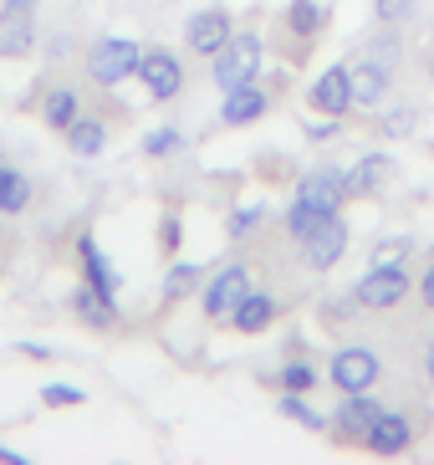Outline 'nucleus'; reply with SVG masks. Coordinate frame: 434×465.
I'll return each mask as SVG.
<instances>
[{
    "label": "nucleus",
    "mask_w": 434,
    "mask_h": 465,
    "mask_svg": "<svg viewBox=\"0 0 434 465\" xmlns=\"http://www.w3.org/2000/svg\"><path fill=\"white\" fill-rule=\"evenodd\" d=\"M184 143H190V134L179 124H159V128H149L143 134V159H153V164H163V159H174V153H184Z\"/></svg>",
    "instance_id": "obj_29"
},
{
    "label": "nucleus",
    "mask_w": 434,
    "mask_h": 465,
    "mask_svg": "<svg viewBox=\"0 0 434 465\" xmlns=\"http://www.w3.org/2000/svg\"><path fill=\"white\" fill-rule=\"evenodd\" d=\"M348 292L358 297L363 312H394V307H404L409 292H414V276H409V266H368Z\"/></svg>",
    "instance_id": "obj_8"
},
{
    "label": "nucleus",
    "mask_w": 434,
    "mask_h": 465,
    "mask_svg": "<svg viewBox=\"0 0 434 465\" xmlns=\"http://www.w3.org/2000/svg\"><path fill=\"white\" fill-rule=\"evenodd\" d=\"M276 322H281V297H276V292L251 287L241 297V307L231 312V322H225V328L241 332V338H261V332H271Z\"/></svg>",
    "instance_id": "obj_22"
},
{
    "label": "nucleus",
    "mask_w": 434,
    "mask_h": 465,
    "mask_svg": "<svg viewBox=\"0 0 434 465\" xmlns=\"http://www.w3.org/2000/svg\"><path fill=\"white\" fill-rule=\"evenodd\" d=\"M261 72H266V36H261V31H241V26H235L231 42L210 56V83H215L220 93L256 83Z\"/></svg>",
    "instance_id": "obj_3"
},
{
    "label": "nucleus",
    "mask_w": 434,
    "mask_h": 465,
    "mask_svg": "<svg viewBox=\"0 0 434 465\" xmlns=\"http://www.w3.org/2000/svg\"><path fill=\"white\" fill-rule=\"evenodd\" d=\"M307 108L322 113V118H353V72H348V62H327L307 83Z\"/></svg>",
    "instance_id": "obj_11"
},
{
    "label": "nucleus",
    "mask_w": 434,
    "mask_h": 465,
    "mask_svg": "<svg viewBox=\"0 0 434 465\" xmlns=\"http://www.w3.org/2000/svg\"><path fill=\"white\" fill-rule=\"evenodd\" d=\"M383 414V404L373 399V389L363 394H338V410L327 414V435L338 445H363V435L373 430V420Z\"/></svg>",
    "instance_id": "obj_13"
},
{
    "label": "nucleus",
    "mask_w": 434,
    "mask_h": 465,
    "mask_svg": "<svg viewBox=\"0 0 434 465\" xmlns=\"http://www.w3.org/2000/svg\"><path fill=\"white\" fill-rule=\"evenodd\" d=\"M204 276H210V266H200V261H184V256H174L169 266H163L159 302H163V307H184L190 297H200Z\"/></svg>",
    "instance_id": "obj_25"
},
{
    "label": "nucleus",
    "mask_w": 434,
    "mask_h": 465,
    "mask_svg": "<svg viewBox=\"0 0 434 465\" xmlns=\"http://www.w3.org/2000/svg\"><path fill=\"white\" fill-rule=\"evenodd\" d=\"M179 246H184V220H179V215H163V220H159V256L174 261Z\"/></svg>",
    "instance_id": "obj_35"
},
{
    "label": "nucleus",
    "mask_w": 434,
    "mask_h": 465,
    "mask_svg": "<svg viewBox=\"0 0 434 465\" xmlns=\"http://www.w3.org/2000/svg\"><path fill=\"white\" fill-rule=\"evenodd\" d=\"M36 46H41L36 11H11V5H0V62H26Z\"/></svg>",
    "instance_id": "obj_23"
},
{
    "label": "nucleus",
    "mask_w": 434,
    "mask_h": 465,
    "mask_svg": "<svg viewBox=\"0 0 434 465\" xmlns=\"http://www.w3.org/2000/svg\"><path fill=\"white\" fill-rule=\"evenodd\" d=\"M266 225H271V205H266V200L235 205L231 215H225V241H231V246H245V241H256Z\"/></svg>",
    "instance_id": "obj_28"
},
{
    "label": "nucleus",
    "mask_w": 434,
    "mask_h": 465,
    "mask_svg": "<svg viewBox=\"0 0 434 465\" xmlns=\"http://www.w3.org/2000/svg\"><path fill=\"white\" fill-rule=\"evenodd\" d=\"M291 200H307V205L322 210V215H342L353 194H348V179H342L338 164H312V169H301V174H297Z\"/></svg>",
    "instance_id": "obj_9"
},
{
    "label": "nucleus",
    "mask_w": 434,
    "mask_h": 465,
    "mask_svg": "<svg viewBox=\"0 0 434 465\" xmlns=\"http://www.w3.org/2000/svg\"><path fill=\"white\" fill-rule=\"evenodd\" d=\"M317 383H322V369H317V358H312V353L286 358L281 369L271 373V389H276V394H312Z\"/></svg>",
    "instance_id": "obj_27"
},
{
    "label": "nucleus",
    "mask_w": 434,
    "mask_h": 465,
    "mask_svg": "<svg viewBox=\"0 0 434 465\" xmlns=\"http://www.w3.org/2000/svg\"><path fill=\"white\" fill-rule=\"evenodd\" d=\"M41 404L46 410H82L87 404V389H77L67 379H52V383H41Z\"/></svg>",
    "instance_id": "obj_34"
},
{
    "label": "nucleus",
    "mask_w": 434,
    "mask_h": 465,
    "mask_svg": "<svg viewBox=\"0 0 434 465\" xmlns=\"http://www.w3.org/2000/svg\"><path fill=\"white\" fill-rule=\"evenodd\" d=\"M348 72H353V113H379L383 103H394L399 72L373 67V62H358V56H348Z\"/></svg>",
    "instance_id": "obj_21"
},
{
    "label": "nucleus",
    "mask_w": 434,
    "mask_h": 465,
    "mask_svg": "<svg viewBox=\"0 0 434 465\" xmlns=\"http://www.w3.org/2000/svg\"><path fill=\"white\" fill-rule=\"evenodd\" d=\"M113 128H118V118H108L103 108H93L87 103V113L82 118H72L67 128H62V143H67L72 159H103L113 143Z\"/></svg>",
    "instance_id": "obj_14"
},
{
    "label": "nucleus",
    "mask_w": 434,
    "mask_h": 465,
    "mask_svg": "<svg viewBox=\"0 0 434 465\" xmlns=\"http://www.w3.org/2000/svg\"><path fill=\"white\" fill-rule=\"evenodd\" d=\"M414 292H419V307L434 317V256H429V266H424V272L414 276Z\"/></svg>",
    "instance_id": "obj_38"
},
{
    "label": "nucleus",
    "mask_w": 434,
    "mask_h": 465,
    "mask_svg": "<svg viewBox=\"0 0 434 465\" xmlns=\"http://www.w3.org/2000/svg\"><path fill=\"white\" fill-rule=\"evenodd\" d=\"M414 440H419V424H414V414L383 410L379 420H373V430L363 435V450L379 455V460H394V455H409V450H414Z\"/></svg>",
    "instance_id": "obj_15"
},
{
    "label": "nucleus",
    "mask_w": 434,
    "mask_h": 465,
    "mask_svg": "<svg viewBox=\"0 0 434 465\" xmlns=\"http://www.w3.org/2000/svg\"><path fill=\"white\" fill-rule=\"evenodd\" d=\"M332 26V5L327 0H286L281 11H276V26H271V46L281 56L286 67H297L312 56V46L327 36Z\"/></svg>",
    "instance_id": "obj_1"
},
{
    "label": "nucleus",
    "mask_w": 434,
    "mask_h": 465,
    "mask_svg": "<svg viewBox=\"0 0 434 465\" xmlns=\"http://www.w3.org/2000/svg\"><path fill=\"white\" fill-rule=\"evenodd\" d=\"M138 56H143V46L133 36H93V42L82 46L77 67L97 93H118L123 83L138 77Z\"/></svg>",
    "instance_id": "obj_2"
},
{
    "label": "nucleus",
    "mask_w": 434,
    "mask_h": 465,
    "mask_svg": "<svg viewBox=\"0 0 434 465\" xmlns=\"http://www.w3.org/2000/svg\"><path fill=\"white\" fill-rule=\"evenodd\" d=\"M383 379V358L379 348H368V342H338L332 358H327V383L338 389V394H363L373 383Z\"/></svg>",
    "instance_id": "obj_5"
},
{
    "label": "nucleus",
    "mask_w": 434,
    "mask_h": 465,
    "mask_svg": "<svg viewBox=\"0 0 434 465\" xmlns=\"http://www.w3.org/2000/svg\"><path fill=\"white\" fill-rule=\"evenodd\" d=\"M245 292H251V261H225V266H215V272L204 276L200 312L210 317L215 328H225V322H231V312L241 307Z\"/></svg>",
    "instance_id": "obj_6"
},
{
    "label": "nucleus",
    "mask_w": 434,
    "mask_h": 465,
    "mask_svg": "<svg viewBox=\"0 0 434 465\" xmlns=\"http://www.w3.org/2000/svg\"><path fill=\"white\" fill-rule=\"evenodd\" d=\"M21 358H31V363H52L56 348H46V342H21Z\"/></svg>",
    "instance_id": "obj_40"
},
{
    "label": "nucleus",
    "mask_w": 434,
    "mask_h": 465,
    "mask_svg": "<svg viewBox=\"0 0 434 465\" xmlns=\"http://www.w3.org/2000/svg\"><path fill=\"white\" fill-rule=\"evenodd\" d=\"M348 56H358V62H373V67H389V72H404L409 62V42H404V26H373L358 36L353 46H348Z\"/></svg>",
    "instance_id": "obj_17"
},
{
    "label": "nucleus",
    "mask_w": 434,
    "mask_h": 465,
    "mask_svg": "<svg viewBox=\"0 0 434 465\" xmlns=\"http://www.w3.org/2000/svg\"><path fill=\"white\" fill-rule=\"evenodd\" d=\"M133 83L149 93V103H174V97L190 87V72H184V56H179L174 46L149 42L143 56H138V77Z\"/></svg>",
    "instance_id": "obj_4"
},
{
    "label": "nucleus",
    "mask_w": 434,
    "mask_h": 465,
    "mask_svg": "<svg viewBox=\"0 0 434 465\" xmlns=\"http://www.w3.org/2000/svg\"><path fill=\"white\" fill-rule=\"evenodd\" d=\"M31 205H36V179H31L21 164L0 159V215L15 220V215H26Z\"/></svg>",
    "instance_id": "obj_26"
},
{
    "label": "nucleus",
    "mask_w": 434,
    "mask_h": 465,
    "mask_svg": "<svg viewBox=\"0 0 434 465\" xmlns=\"http://www.w3.org/2000/svg\"><path fill=\"white\" fill-rule=\"evenodd\" d=\"M419 373H424V389L434 394V332L419 342Z\"/></svg>",
    "instance_id": "obj_39"
},
{
    "label": "nucleus",
    "mask_w": 434,
    "mask_h": 465,
    "mask_svg": "<svg viewBox=\"0 0 434 465\" xmlns=\"http://www.w3.org/2000/svg\"><path fill=\"white\" fill-rule=\"evenodd\" d=\"M276 414L291 420V424H301V430H312V435H327V414L312 410L307 394H276Z\"/></svg>",
    "instance_id": "obj_30"
},
{
    "label": "nucleus",
    "mask_w": 434,
    "mask_h": 465,
    "mask_svg": "<svg viewBox=\"0 0 434 465\" xmlns=\"http://www.w3.org/2000/svg\"><path fill=\"white\" fill-rule=\"evenodd\" d=\"M36 52L46 56V62H52V67H62V62H67V56L77 52V42H72L67 31H56V36H46V42H41ZM77 56H82V52H77Z\"/></svg>",
    "instance_id": "obj_36"
},
{
    "label": "nucleus",
    "mask_w": 434,
    "mask_h": 465,
    "mask_svg": "<svg viewBox=\"0 0 434 465\" xmlns=\"http://www.w3.org/2000/svg\"><path fill=\"white\" fill-rule=\"evenodd\" d=\"M87 103H93V97H87V87H82L77 77H46V83L31 93V108H36V118L52 128V134H62L72 118H82Z\"/></svg>",
    "instance_id": "obj_7"
},
{
    "label": "nucleus",
    "mask_w": 434,
    "mask_h": 465,
    "mask_svg": "<svg viewBox=\"0 0 434 465\" xmlns=\"http://www.w3.org/2000/svg\"><path fill=\"white\" fill-rule=\"evenodd\" d=\"M72 256H77V276L87 282V287L108 292V297H118V292H123V272L113 266L108 251L97 246L93 231H77V241H72Z\"/></svg>",
    "instance_id": "obj_18"
},
{
    "label": "nucleus",
    "mask_w": 434,
    "mask_h": 465,
    "mask_svg": "<svg viewBox=\"0 0 434 465\" xmlns=\"http://www.w3.org/2000/svg\"><path fill=\"white\" fill-rule=\"evenodd\" d=\"M368 11H373V21L379 26H414L419 21V0H368Z\"/></svg>",
    "instance_id": "obj_33"
},
{
    "label": "nucleus",
    "mask_w": 434,
    "mask_h": 465,
    "mask_svg": "<svg viewBox=\"0 0 434 465\" xmlns=\"http://www.w3.org/2000/svg\"><path fill=\"white\" fill-rule=\"evenodd\" d=\"M409 256H414V235H383V241H373V251H368V266H409Z\"/></svg>",
    "instance_id": "obj_32"
},
{
    "label": "nucleus",
    "mask_w": 434,
    "mask_h": 465,
    "mask_svg": "<svg viewBox=\"0 0 434 465\" xmlns=\"http://www.w3.org/2000/svg\"><path fill=\"white\" fill-rule=\"evenodd\" d=\"M271 108H276V87H266L256 77V83L231 87V93H225V103H220V124H225V128H251V124H261Z\"/></svg>",
    "instance_id": "obj_20"
},
{
    "label": "nucleus",
    "mask_w": 434,
    "mask_h": 465,
    "mask_svg": "<svg viewBox=\"0 0 434 465\" xmlns=\"http://www.w3.org/2000/svg\"><path fill=\"white\" fill-rule=\"evenodd\" d=\"M342 124H348V118H317V124L307 118V128H301V134L312 138V143H332V138L342 134Z\"/></svg>",
    "instance_id": "obj_37"
},
{
    "label": "nucleus",
    "mask_w": 434,
    "mask_h": 465,
    "mask_svg": "<svg viewBox=\"0 0 434 465\" xmlns=\"http://www.w3.org/2000/svg\"><path fill=\"white\" fill-rule=\"evenodd\" d=\"M67 307H72V317H77L87 332H118V328H123L118 297H108V292L87 287V282H77V287L67 292Z\"/></svg>",
    "instance_id": "obj_19"
},
{
    "label": "nucleus",
    "mask_w": 434,
    "mask_h": 465,
    "mask_svg": "<svg viewBox=\"0 0 434 465\" xmlns=\"http://www.w3.org/2000/svg\"><path fill=\"white\" fill-rule=\"evenodd\" d=\"M424 83L434 87V46H429V52H424Z\"/></svg>",
    "instance_id": "obj_43"
},
{
    "label": "nucleus",
    "mask_w": 434,
    "mask_h": 465,
    "mask_svg": "<svg viewBox=\"0 0 434 465\" xmlns=\"http://www.w3.org/2000/svg\"><path fill=\"white\" fill-rule=\"evenodd\" d=\"M342 179H348V194L353 200H379V194H389V184L399 179V159L383 149H368L363 159H353V164L342 169Z\"/></svg>",
    "instance_id": "obj_16"
},
{
    "label": "nucleus",
    "mask_w": 434,
    "mask_h": 465,
    "mask_svg": "<svg viewBox=\"0 0 434 465\" xmlns=\"http://www.w3.org/2000/svg\"><path fill=\"white\" fill-rule=\"evenodd\" d=\"M419 128H424L419 97H394V103H383V108L373 113V134H379L383 143H404V138H414Z\"/></svg>",
    "instance_id": "obj_24"
},
{
    "label": "nucleus",
    "mask_w": 434,
    "mask_h": 465,
    "mask_svg": "<svg viewBox=\"0 0 434 465\" xmlns=\"http://www.w3.org/2000/svg\"><path fill=\"white\" fill-rule=\"evenodd\" d=\"M322 220H327L322 210H312V205H307V200H291V205L281 210V235H286V241H291V246H297L301 235H312L317 225H322Z\"/></svg>",
    "instance_id": "obj_31"
},
{
    "label": "nucleus",
    "mask_w": 434,
    "mask_h": 465,
    "mask_svg": "<svg viewBox=\"0 0 434 465\" xmlns=\"http://www.w3.org/2000/svg\"><path fill=\"white\" fill-rule=\"evenodd\" d=\"M342 256H348V220H342V215H327L312 235H301V241H297L301 272H312V276L332 272Z\"/></svg>",
    "instance_id": "obj_10"
},
{
    "label": "nucleus",
    "mask_w": 434,
    "mask_h": 465,
    "mask_svg": "<svg viewBox=\"0 0 434 465\" xmlns=\"http://www.w3.org/2000/svg\"><path fill=\"white\" fill-rule=\"evenodd\" d=\"M0 5H11V11H41V0H0Z\"/></svg>",
    "instance_id": "obj_42"
},
{
    "label": "nucleus",
    "mask_w": 434,
    "mask_h": 465,
    "mask_svg": "<svg viewBox=\"0 0 434 465\" xmlns=\"http://www.w3.org/2000/svg\"><path fill=\"white\" fill-rule=\"evenodd\" d=\"M0 460H5V465H26V455L11 450V445H0Z\"/></svg>",
    "instance_id": "obj_41"
},
{
    "label": "nucleus",
    "mask_w": 434,
    "mask_h": 465,
    "mask_svg": "<svg viewBox=\"0 0 434 465\" xmlns=\"http://www.w3.org/2000/svg\"><path fill=\"white\" fill-rule=\"evenodd\" d=\"M235 36V15L231 5H200V11L184 21V52L200 56V62H210V56L220 52V46Z\"/></svg>",
    "instance_id": "obj_12"
}]
</instances>
